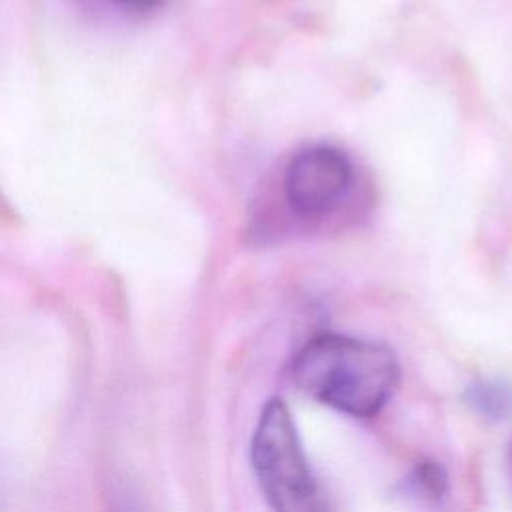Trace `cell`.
<instances>
[{
	"label": "cell",
	"instance_id": "1",
	"mask_svg": "<svg viewBox=\"0 0 512 512\" xmlns=\"http://www.w3.org/2000/svg\"><path fill=\"white\" fill-rule=\"evenodd\" d=\"M292 376L310 398L354 418H370L394 394L400 364L380 342L324 332L296 352Z\"/></svg>",
	"mask_w": 512,
	"mask_h": 512
},
{
	"label": "cell",
	"instance_id": "2",
	"mask_svg": "<svg viewBox=\"0 0 512 512\" xmlns=\"http://www.w3.org/2000/svg\"><path fill=\"white\" fill-rule=\"evenodd\" d=\"M250 460L274 512H330L288 406L272 398L258 418Z\"/></svg>",
	"mask_w": 512,
	"mask_h": 512
},
{
	"label": "cell",
	"instance_id": "3",
	"mask_svg": "<svg viewBox=\"0 0 512 512\" xmlns=\"http://www.w3.org/2000/svg\"><path fill=\"white\" fill-rule=\"evenodd\" d=\"M350 184V160L338 148L324 144L300 150L284 174L286 200L304 218H320L332 212Z\"/></svg>",
	"mask_w": 512,
	"mask_h": 512
},
{
	"label": "cell",
	"instance_id": "4",
	"mask_svg": "<svg viewBox=\"0 0 512 512\" xmlns=\"http://www.w3.org/2000/svg\"><path fill=\"white\" fill-rule=\"evenodd\" d=\"M464 402L484 420H506L512 414V384L500 378L474 380L464 390Z\"/></svg>",
	"mask_w": 512,
	"mask_h": 512
},
{
	"label": "cell",
	"instance_id": "5",
	"mask_svg": "<svg viewBox=\"0 0 512 512\" xmlns=\"http://www.w3.org/2000/svg\"><path fill=\"white\" fill-rule=\"evenodd\" d=\"M408 486L416 496L438 500L446 494L448 476L436 462H422L408 478Z\"/></svg>",
	"mask_w": 512,
	"mask_h": 512
},
{
	"label": "cell",
	"instance_id": "6",
	"mask_svg": "<svg viewBox=\"0 0 512 512\" xmlns=\"http://www.w3.org/2000/svg\"><path fill=\"white\" fill-rule=\"evenodd\" d=\"M112 512H144V510L128 488H120L112 496Z\"/></svg>",
	"mask_w": 512,
	"mask_h": 512
},
{
	"label": "cell",
	"instance_id": "7",
	"mask_svg": "<svg viewBox=\"0 0 512 512\" xmlns=\"http://www.w3.org/2000/svg\"><path fill=\"white\" fill-rule=\"evenodd\" d=\"M114 4L130 14H148L164 4V0H114Z\"/></svg>",
	"mask_w": 512,
	"mask_h": 512
}]
</instances>
